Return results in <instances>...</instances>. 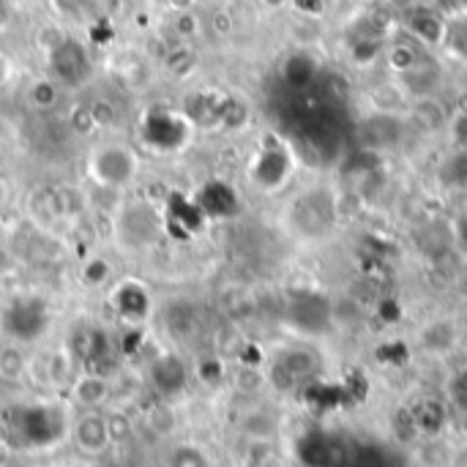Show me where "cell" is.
<instances>
[{
	"label": "cell",
	"mask_w": 467,
	"mask_h": 467,
	"mask_svg": "<svg viewBox=\"0 0 467 467\" xmlns=\"http://www.w3.org/2000/svg\"><path fill=\"white\" fill-rule=\"evenodd\" d=\"M88 175L109 192H120L126 189L140 170L137 153L126 145H101L90 153L88 159Z\"/></svg>",
	"instance_id": "obj_1"
},
{
	"label": "cell",
	"mask_w": 467,
	"mask_h": 467,
	"mask_svg": "<svg viewBox=\"0 0 467 467\" xmlns=\"http://www.w3.org/2000/svg\"><path fill=\"white\" fill-rule=\"evenodd\" d=\"M49 71H52V79L60 82V85H68V88H77L88 79L90 74V57H88V49L77 41V38H63L49 55Z\"/></svg>",
	"instance_id": "obj_2"
},
{
	"label": "cell",
	"mask_w": 467,
	"mask_h": 467,
	"mask_svg": "<svg viewBox=\"0 0 467 467\" xmlns=\"http://www.w3.org/2000/svg\"><path fill=\"white\" fill-rule=\"evenodd\" d=\"M71 441L88 457H101L112 446L109 432H107V421L99 410H85L77 419V424L71 427Z\"/></svg>",
	"instance_id": "obj_3"
},
{
	"label": "cell",
	"mask_w": 467,
	"mask_h": 467,
	"mask_svg": "<svg viewBox=\"0 0 467 467\" xmlns=\"http://www.w3.org/2000/svg\"><path fill=\"white\" fill-rule=\"evenodd\" d=\"M71 397L85 410H101L109 400V380L99 372H85L71 383Z\"/></svg>",
	"instance_id": "obj_4"
},
{
	"label": "cell",
	"mask_w": 467,
	"mask_h": 467,
	"mask_svg": "<svg viewBox=\"0 0 467 467\" xmlns=\"http://www.w3.org/2000/svg\"><path fill=\"white\" fill-rule=\"evenodd\" d=\"M410 33L416 38H421L424 44H432V47H441L443 41V27H446V16L435 8H416L410 14Z\"/></svg>",
	"instance_id": "obj_5"
},
{
	"label": "cell",
	"mask_w": 467,
	"mask_h": 467,
	"mask_svg": "<svg viewBox=\"0 0 467 467\" xmlns=\"http://www.w3.org/2000/svg\"><path fill=\"white\" fill-rule=\"evenodd\" d=\"M441 47L451 57L467 63V14H451V16H446V27H443Z\"/></svg>",
	"instance_id": "obj_6"
},
{
	"label": "cell",
	"mask_w": 467,
	"mask_h": 467,
	"mask_svg": "<svg viewBox=\"0 0 467 467\" xmlns=\"http://www.w3.org/2000/svg\"><path fill=\"white\" fill-rule=\"evenodd\" d=\"M30 369V361L22 350V345L11 342V345H3L0 348V380L5 383H16L27 375Z\"/></svg>",
	"instance_id": "obj_7"
},
{
	"label": "cell",
	"mask_w": 467,
	"mask_h": 467,
	"mask_svg": "<svg viewBox=\"0 0 467 467\" xmlns=\"http://www.w3.org/2000/svg\"><path fill=\"white\" fill-rule=\"evenodd\" d=\"M112 279V265H109V260H104V257H88L85 263H82V271H79V282H82V287H104L107 282Z\"/></svg>",
	"instance_id": "obj_8"
},
{
	"label": "cell",
	"mask_w": 467,
	"mask_h": 467,
	"mask_svg": "<svg viewBox=\"0 0 467 467\" xmlns=\"http://www.w3.org/2000/svg\"><path fill=\"white\" fill-rule=\"evenodd\" d=\"M57 99H60V88H57V82H55L52 77H47V79H36V82L30 85V101H33L38 109H49V107H55V104H57Z\"/></svg>",
	"instance_id": "obj_9"
},
{
	"label": "cell",
	"mask_w": 467,
	"mask_h": 467,
	"mask_svg": "<svg viewBox=\"0 0 467 467\" xmlns=\"http://www.w3.org/2000/svg\"><path fill=\"white\" fill-rule=\"evenodd\" d=\"M104 421H107V432H109L112 446H115V443H123V441L131 435V421H129V416H126V413H120V410H109V413L104 416Z\"/></svg>",
	"instance_id": "obj_10"
},
{
	"label": "cell",
	"mask_w": 467,
	"mask_h": 467,
	"mask_svg": "<svg viewBox=\"0 0 467 467\" xmlns=\"http://www.w3.org/2000/svg\"><path fill=\"white\" fill-rule=\"evenodd\" d=\"M170 467H208L205 457L200 449H192V446H178L170 457Z\"/></svg>",
	"instance_id": "obj_11"
},
{
	"label": "cell",
	"mask_w": 467,
	"mask_h": 467,
	"mask_svg": "<svg viewBox=\"0 0 467 467\" xmlns=\"http://www.w3.org/2000/svg\"><path fill=\"white\" fill-rule=\"evenodd\" d=\"M52 3H55V8H57L60 14H66V16L79 14V11H82V5H85V0H52Z\"/></svg>",
	"instance_id": "obj_12"
},
{
	"label": "cell",
	"mask_w": 467,
	"mask_h": 467,
	"mask_svg": "<svg viewBox=\"0 0 467 467\" xmlns=\"http://www.w3.org/2000/svg\"><path fill=\"white\" fill-rule=\"evenodd\" d=\"M8 77H11V60L0 52V85H5Z\"/></svg>",
	"instance_id": "obj_13"
},
{
	"label": "cell",
	"mask_w": 467,
	"mask_h": 467,
	"mask_svg": "<svg viewBox=\"0 0 467 467\" xmlns=\"http://www.w3.org/2000/svg\"><path fill=\"white\" fill-rule=\"evenodd\" d=\"M194 3H197V0H170V8H175L178 14H186V11L194 8Z\"/></svg>",
	"instance_id": "obj_14"
},
{
	"label": "cell",
	"mask_w": 467,
	"mask_h": 467,
	"mask_svg": "<svg viewBox=\"0 0 467 467\" xmlns=\"http://www.w3.org/2000/svg\"><path fill=\"white\" fill-rule=\"evenodd\" d=\"M8 197H11V186H8V181H5V178H0V208H5Z\"/></svg>",
	"instance_id": "obj_15"
},
{
	"label": "cell",
	"mask_w": 467,
	"mask_h": 467,
	"mask_svg": "<svg viewBox=\"0 0 467 467\" xmlns=\"http://www.w3.org/2000/svg\"><path fill=\"white\" fill-rule=\"evenodd\" d=\"M8 22V3L5 0H0V30H3V25Z\"/></svg>",
	"instance_id": "obj_16"
},
{
	"label": "cell",
	"mask_w": 467,
	"mask_h": 467,
	"mask_svg": "<svg viewBox=\"0 0 467 467\" xmlns=\"http://www.w3.org/2000/svg\"><path fill=\"white\" fill-rule=\"evenodd\" d=\"M460 14H467V0H460Z\"/></svg>",
	"instance_id": "obj_17"
},
{
	"label": "cell",
	"mask_w": 467,
	"mask_h": 467,
	"mask_svg": "<svg viewBox=\"0 0 467 467\" xmlns=\"http://www.w3.org/2000/svg\"><path fill=\"white\" fill-rule=\"evenodd\" d=\"M364 3H369V5H378V3H383V0H364Z\"/></svg>",
	"instance_id": "obj_18"
},
{
	"label": "cell",
	"mask_w": 467,
	"mask_h": 467,
	"mask_svg": "<svg viewBox=\"0 0 467 467\" xmlns=\"http://www.w3.org/2000/svg\"><path fill=\"white\" fill-rule=\"evenodd\" d=\"M265 3H271V5H276V3H282V0H265Z\"/></svg>",
	"instance_id": "obj_19"
}]
</instances>
